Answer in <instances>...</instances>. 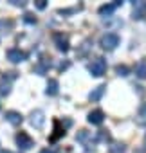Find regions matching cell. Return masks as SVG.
<instances>
[{
    "label": "cell",
    "instance_id": "obj_14",
    "mask_svg": "<svg viewBox=\"0 0 146 153\" xmlns=\"http://www.w3.org/2000/svg\"><path fill=\"white\" fill-rule=\"evenodd\" d=\"M105 88H107V85H98V87L89 94V99H90V101H99V99L103 97V94H105Z\"/></svg>",
    "mask_w": 146,
    "mask_h": 153
},
{
    "label": "cell",
    "instance_id": "obj_11",
    "mask_svg": "<svg viewBox=\"0 0 146 153\" xmlns=\"http://www.w3.org/2000/svg\"><path fill=\"white\" fill-rule=\"evenodd\" d=\"M87 121L90 123V124H101L103 121H105V114H103V110H92L90 114H89V117H87Z\"/></svg>",
    "mask_w": 146,
    "mask_h": 153
},
{
    "label": "cell",
    "instance_id": "obj_12",
    "mask_svg": "<svg viewBox=\"0 0 146 153\" xmlns=\"http://www.w3.org/2000/svg\"><path fill=\"white\" fill-rule=\"evenodd\" d=\"M146 13V2H133V18L141 20Z\"/></svg>",
    "mask_w": 146,
    "mask_h": 153
},
{
    "label": "cell",
    "instance_id": "obj_9",
    "mask_svg": "<svg viewBox=\"0 0 146 153\" xmlns=\"http://www.w3.org/2000/svg\"><path fill=\"white\" fill-rule=\"evenodd\" d=\"M121 4H123V2L115 0V2H112V4H105V6H101L98 11H99V15H101V16H110V15H114V13H115V9H117Z\"/></svg>",
    "mask_w": 146,
    "mask_h": 153
},
{
    "label": "cell",
    "instance_id": "obj_6",
    "mask_svg": "<svg viewBox=\"0 0 146 153\" xmlns=\"http://www.w3.org/2000/svg\"><path fill=\"white\" fill-rule=\"evenodd\" d=\"M16 144H18L20 149H29V148L34 146V140H33L25 131H18V135H16Z\"/></svg>",
    "mask_w": 146,
    "mask_h": 153
},
{
    "label": "cell",
    "instance_id": "obj_21",
    "mask_svg": "<svg viewBox=\"0 0 146 153\" xmlns=\"http://www.w3.org/2000/svg\"><path fill=\"white\" fill-rule=\"evenodd\" d=\"M24 20H25L27 24H36V18H34L31 13H25V15H24Z\"/></svg>",
    "mask_w": 146,
    "mask_h": 153
},
{
    "label": "cell",
    "instance_id": "obj_3",
    "mask_svg": "<svg viewBox=\"0 0 146 153\" xmlns=\"http://www.w3.org/2000/svg\"><path fill=\"white\" fill-rule=\"evenodd\" d=\"M76 140H78V142H81L87 149H94V144H96V140H98V139H96V137H92L87 130H80V131H78V135H76Z\"/></svg>",
    "mask_w": 146,
    "mask_h": 153
},
{
    "label": "cell",
    "instance_id": "obj_19",
    "mask_svg": "<svg viewBox=\"0 0 146 153\" xmlns=\"http://www.w3.org/2000/svg\"><path fill=\"white\" fill-rule=\"evenodd\" d=\"M115 72H117V76H123V78H124V76L130 74V68H128L126 65H117V67H115Z\"/></svg>",
    "mask_w": 146,
    "mask_h": 153
},
{
    "label": "cell",
    "instance_id": "obj_2",
    "mask_svg": "<svg viewBox=\"0 0 146 153\" xmlns=\"http://www.w3.org/2000/svg\"><path fill=\"white\" fill-rule=\"evenodd\" d=\"M99 45H101L105 51H114V49L119 45V34H115V33H107V34H103L101 40H99Z\"/></svg>",
    "mask_w": 146,
    "mask_h": 153
},
{
    "label": "cell",
    "instance_id": "obj_13",
    "mask_svg": "<svg viewBox=\"0 0 146 153\" xmlns=\"http://www.w3.org/2000/svg\"><path fill=\"white\" fill-rule=\"evenodd\" d=\"M135 76L139 79H146V58L139 59L135 65Z\"/></svg>",
    "mask_w": 146,
    "mask_h": 153
},
{
    "label": "cell",
    "instance_id": "obj_23",
    "mask_svg": "<svg viewBox=\"0 0 146 153\" xmlns=\"http://www.w3.org/2000/svg\"><path fill=\"white\" fill-rule=\"evenodd\" d=\"M40 153H58V149H51V148H45V149H42Z\"/></svg>",
    "mask_w": 146,
    "mask_h": 153
},
{
    "label": "cell",
    "instance_id": "obj_16",
    "mask_svg": "<svg viewBox=\"0 0 146 153\" xmlns=\"http://www.w3.org/2000/svg\"><path fill=\"white\" fill-rule=\"evenodd\" d=\"M63 135H65V128H60V121H54V133L49 137V140L54 142V140H58V139L63 137Z\"/></svg>",
    "mask_w": 146,
    "mask_h": 153
},
{
    "label": "cell",
    "instance_id": "obj_20",
    "mask_svg": "<svg viewBox=\"0 0 146 153\" xmlns=\"http://www.w3.org/2000/svg\"><path fill=\"white\" fill-rule=\"evenodd\" d=\"M124 151V144H114L110 146V153H123Z\"/></svg>",
    "mask_w": 146,
    "mask_h": 153
},
{
    "label": "cell",
    "instance_id": "obj_4",
    "mask_svg": "<svg viewBox=\"0 0 146 153\" xmlns=\"http://www.w3.org/2000/svg\"><path fill=\"white\" fill-rule=\"evenodd\" d=\"M16 78V72H7L2 79H0V94L2 96H9L11 92V81Z\"/></svg>",
    "mask_w": 146,
    "mask_h": 153
},
{
    "label": "cell",
    "instance_id": "obj_8",
    "mask_svg": "<svg viewBox=\"0 0 146 153\" xmlns=\"http://www.w3.org/2000/svg\"><path fill=\"white\" fill-rule=\"evenodd\" d=\"M52 38H54V43H56L58 51H61V52H67L69 51V38L63 33H54Z\"/></svg>",
    "mask_w": 146,
    "mask_h": 153
},
{
    "label": "cell",
    "instance_id": "obj_15",
    "mask_svg": "<svg viewBox=\"0 0 146 153\" xmlns=\"http://www.w3.org/2000/svg\"><path fill=\"white\" fill-rule=\"evenodd\" d=\"M58 92H60V83H58V79H49L47 88H45V94H47V96H56Z\"/></svg>",
    "mask_w": 146,
    "mask_h": 153
},
{
    "label": "cell",
    "instance_id": "obj_7",
    "mask_svg": "<svg viewBox=\"0 0 146 153\" xmlns=\"http://www.w3.org/2000/svg\"><path fill=\"white\" fill-rule=\"evenodd\" d=\"M7 59L11 63H22V61L27 59V52H24L20 49H9L7 51Z\"/></svg>",
    "mask_w": 146,
    "mask_h": 153
},
{
    "label": "cell",
    "instance_id": "obj_22",
    "mask_svg": "<svg viewBox=\"0 0 146 153\" xmlns=\"http://www.w3.org/2000/svg\"><path fill=\"white\" fill-rule=\"evenodd\" d=\"M45 6H47L45 0H36V7H38V9H45Z\"/></svg>",
    "mask_w": 146,
    "mask_h": 153
},
{
    "label": "cell",
    "instance_id": "obj_18",
    "mask_svg": "<svg viewBox=\"0 0 146 153\" xmlns=\"http://www.w3.org/2000/svg\"><path fill=\"white\" fill-rule=\"evenodd\" d=\"M137 121H139L141 124H146V103L141 106V110H139V114H137Z\"/></svg>",
    "mask_w": 146,
    "mask_h": 153
},
{
    "label": "cell",
    "instance_id": "obj_10",
    "mask_svg": "<svg viewBox=\"0 0 146 153\" xmlns=\"http://www.w3.org/2000/svg\"><path fill=\"white\" fill-rule=\"evenodd\" d=\"M6 121H7V123H11L13 126H20V124H22V121H24V117H22V114H20V112L9 110V112H6Z\"/></svg>",
    "mask_w": 146,
    "mask_h": 153
},
{
    "label": "cell",
    "instance_id": "obj_17",
    "mask_svg": "<svg viewBox=\"0 0 146 153\" xmlns=\"http://www.w3.org/2000/svg\"><path fill=\"white\" fill-rule=\"evenodd\" d=\"M49 67H51V61H47V59H40V63L34 67V72H38V74H45V72L49 70Z\"/></svg>",
    "mask_w": 146,
    "mask_h": 153
},
{
    "label": "cell",
    "instance_id": "obj_5",
    "mask_svg": "<svg viewBox=\"0 0 146 153\" xmlns=\"http://www.w3.org/2000/svg\"><path fill=\"white\" fill-rule=\"evenodd\" d=\"M29 123L31 126H34L36 130H42L43 124H45V114L42 110H33L31 115H29Z\"/></svg>",
    "mask_w": 146,
    "mask_h": 153
},
{
    "label": "cell",
    "instance_id": "obj_1",
    "mask_svg": "<svg viewBox=\"0 0 146 153\" xmlns=\"http://www.w3.org/2000/svg\"><path fill=\"white\" fill-rule=\"evenodd\" d=\"M89 70H90L92 76H96V78H101V76L107 72V61H105V58H101V56L94 58V59L90 61V65H89Z\"/></svg>",
    "mask_w": 146,
    "mask_h": 153
},
{
    "label": "cell",
    "instance_id": "obj_24",
    "mask_svg": "<svg viewBox=\"0 0 146 153\" xmlns=\"http://www.w3.org/2000/svg\"><path fill=\"white\" fill-rule=\"evenodd\" d=\"M144 146H146V137H144Z\"/></svg>",
    "mask_w": 146,
    "mask_h": 153
}]
</instances>
